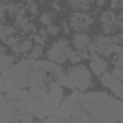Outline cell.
Returning a JSON list of instances; mask_svg holds the SVG:
<instances>
[{"instance_id": "ac0fdd59", "label": "cell", "mask_w": 123, "mask_h": 123, "mask_svg": "<svg viewBox=\"0 0 123 123\" xmlns=\"http://www.w3.org/2000/svg\"><path fill=\"white\" fill-rule=\"evenodd\" d=\"M51 18H52V15H49V13H43V15L41 16V23H42V25H49L51 20H52Z\"/></svg>"}, {"instance_id": "9c48e42d", "label": "cell", "mask_w": 123, "mask_h": 123, "mask_svg": "<svg viewBox=\"0 0 123 123\" xmlns=\"http://www.w3.org/2000/svg\"><path fill=\"white\" fill-rule=\"evenodd\" d=\"M13 64V56L12 55H7V54H2L0 55V71H5L7 68H10Z\"/></svg>"}, {"instance_id": "9a60e30c", "label": "cell", "mask_w": 123, "mask_h": 123, "mask_svg": "<svg viewBox=\"0 0 123 123\" xmlns=\"http://www.w3.org/2000/svg\"><path fill=\"white\" fill-rule=\"evenodd\" d=\"M6 10H7L10 15H18L20 9H19L18 5H15V3H9V5H6Z\"/></svg>"}, {"instance_id": "7a4b0ae2", "label": "cell", "mask_w": 123, "mask_h": 123, "mask_svg": "<svg viewBox=\"0 0 123 123\" xmlns=\"http://www.w3.org/2000/svg\"><path fill=\"white\" fill-rule=\"evenodd\" d=\"M67 77L70 78L73 88L78 87L80 90L84 91L91 86V75L84 65H77V67L70 68L67 71Z\"/></svg>"}, {"instance_id": "3957f363", "label": "cell", "mask_w": 123, "mask_h": 123, "mask_svg": "<svg viewBox=\"0 0 123 123\" xmlns=\"http://www.w3.org/2000/svg\"><path fill=\"white\" fill-rule=\"evenodd\" d=\"M68 48V42L65 39L58 41L49 51H48V59L52 62H58V64H64L67 58H65V51Z\"/></svg>"}, {"instance_id": "603a6c76", "label": "cell", "mask_w": 123, "mask_h": 123, "mask_svg": "<svg viewBox=\"0 0 123 123\" xmlns=\"http://www.w3.org/2000/svg\"><path fill=\"white\" fill-rule=\"evenodd\" d=\"M29 10H32V13H36L38 12V6L33 2H29Z\"/></svg>"}, {"instance_id": "7402d4cb", "label": "cell", "mask_w": 123, "mask_h": 123, "mask_svg": "<svg viewBox=\"0 0 123 123\" xmlns=\"http://www.w3.org/2000/svg\"><path fill=\"white\" fill-rule=\"evenodd\" d=\"M33 41H35L38 45H41V46H43V43H45V39H43L42 36H39V35H36V36L33 38Z\"/></svg>"}, {"instance_id": "8fae6325", "label": "cell", "mask_w": 123, "mask_h": 123, "mask_svg": "<svg viewBox=\"0 0 123 123\" xmlns=\"http://www.w3.org/2000/svg\"><path fill=\"white\" fill-rule=\"evenodd\" d=\"M65 58L68 59V61H71L73 64H78L80 61H81V55L78 54V52H74L73 49H70V48H67V51H65Z\"/></svg>"}, {"instance_id": "52a82bcc", "label": "cell", "mask_w": 123, "mask_h": 123, "mask_svg": "<svg viewBox=\"0 0 123 123\" xmlns=\"http://www.w3.org/2000/svg\"><path fill=\"white\" fill-rule=\"evenodd\" d=\"M12 71L18 75V74H28L29 73V70H31V61H28V59H22V61H19L18 64H12Z\"/></svg>"}, {"instance_id": "83f0119b", "label": "cell", "mask_w": 123, "mask_h": 123, "mask_svg": "<svg viewBox=\"0 0 123 123\" xmlns=\"http://www.w3.org/2000/svg\"><path fill=\"white\" fill-rule=\"evenodd\" d=\"M3 52H5V49H3V48H2V46H0V55H2V54H3Z\"/></svg>"}, {"instance_id": "ffe728a7", "label": "cell", "mask_w": 123, "mask_h": 123, "mask_svg": "<svg viewBox=\"0 0 123 123\" xmlns=\"http://www.w3.org/2000/svg\"><path fill=\"white\" fill-rule=\"evenodd\" d=\"M111 74L117 78V80H122V77H123V73H122V68H119V67H116L113 71H111Z\"/></svg>"}, {"instance_id": "2e32d148", "label": "cell", "mask_w": 123, "mask_h": 123, "mask_svg": "<svg viewBox=\"0 0 123 123\" xmlns=\"http://www.w3.org/2000/svg\"><path fill=\"white\" fill-rule=\"evenodd\" d=\"M28 22H29V20H28V18H25L23 15H18V18H16V26L23 28Z\"/></svg>"}, {"instance_id": "d6986e66", "label": "cell", "mask_w": 123, "mask_h": 123, "mask_svg": "<svg viewBox=\"0 0 123 123\" xmlns=\"http://www.w3.org/2000/svg\"><path fill=\"white\" fill-rule=\"evenodd\" d=\"M48 28H46V32L49 33V35H56L58 33V31H59V28H56V26H52L51 23L49 25H46Z\"/></svg>"}, {"instance_id": "6da1fadb", "label": "cell", "mask_w": 123, "mask_h": 123, "mask_svg": "<svg viewBox=\"0 0 123 123\" xmlns=\"http://www.w3.org/2000/svg\"><path fill=\"white\" fill-rule=\"evenodd\" d=\"M81 109L90 111L93 117L90 122H122V101L120 98L109 97L104 93L80 94Z\"/></svg>"}, {"instance_id": "4fadbf2b", "label": "cell", "mask_w": 123, "mask_h": 123, "mask_svg": "<svg viewBox=\"0 0 123 123\" xmlns=\"http://www.w3.org/2000/svg\"><path fill=\"white\" fill-rule=\"evenodd\" d=\"M31 48H32V42H31V41H23V42L18 46V51L22 52V54H26V52L31 51Z\"/></svg>"}, {"instance_id": "5b68a950", "label": "cell", "mask_w": 123, "mask_h": 123, "mask_svg": "<svg viewBox=\"0 0 123 123\" xmlns=\"http://www.w3.org/2000/svg\"><path fill=\"white\" fill-rule=\"evenodd\" d=\"M90 67H91V71H93L96 75H101L104 71H107L109 64H107L106 59L100 58V55L91 54V56H90Z\"/></svg>"}, {"instance_id": "7c38bea8", "label": "cell", "mask_w": 123, "mask_h": 123, "mask_svg": "<svg viewBox=\"0 0 123 123\" xmlns=\"http://www.w3.org/2000/svg\"><path fill=\"white\" fill-rule=\"evenodd\" d=\"M41 55H42V46H41V45L35 46L33 49L31 48V54H29V61H36V59H39V58H41Z\"/></svg>"}, {"instance_id": "4316f807", "label": "cell", "mask_w": 123, "mask_h": 123, "mask_svg": "<svg viewBox=\"0 0 123 123\" xmlns=\"http://www.w3.org/2000/svg\"><path fill=\"white\" fill-rule=\"evenodd\" d=\"M39 36H42V38L45 39V38L48 36V32H46V31H41V32H39Z\"/></svg>"}, {"instance_id": "e0dca14e", "label": "cell", "mask_w": 123, "mask_h": 123, "mask_svg": "<svg viewBox=\"0 0 123 123\" xmlns=\"http://www.w3.org/2000/svg\"><path fill=\"white\" fill-rule=\"evenodd\" d=\"M22 29H23V32H26V33H33V32L36 31V26H35L32 22H28Z\"/></svg>"}, {"instance_id": "277c9868", "label": "cell", "mask_w": 123, "mask_h": 123, "mask_svg": "<svg viewBox=\"0 0 123 123\" xmlns=\"http://www.w3.org/2000/svg\"><path fill=\"white\" fill-rule=\"evenodd\" d=\"M100 81H101V84H103L104 87L110 88V90L117 96V98H122V80H117L113 74L104 71V73L100 75Z\"/></svg>"}, {"instance_id": "30bf717a", "label": "cell", "mask_w": 123, "mask_h": 123, "mask_svg": "<svg viewBox=\"0 0 123 123\" xmlns=\"http://www.w3.org/2000/svg\"><path fill=\"white\" fill-rule=\"evenodd\" d=\"M116 22V16L113 12H104L101 15V23L103 26H113V23Z\"/></svg>"}, {"instance_id": "5bb4252c", "label": "cell", "mask_w": 123, "mask_h": 123, "mask_svg": "<svg viewBox=\"0 0 123 123\" xmlns=\"http://www.w3.org/2000/svg\"><path fill=\"white\" fill-rule=\"evenodd\" d=\"M19 42H20V38H19V36H16V35H15V36H12V35H9L5 43H7L9 46H12V48H15V46H16V45H18Z\"/></svg>"}, {"instance_id": "d4e9b609", "label": "cell", "mask_w": 123, "mask_h": 123, "mask_svg": "<svg viewBox=\"0 0 123 123\" xmlns=\"http://www.w3.org/2000/svg\"><path fill=\"white\" fill-rule=\"evenodd\" d=\"M5 10H6V5L5 6H0V19L5 18Z\"/></svg>"}, {"instance_id": "cb8c5ba5", "label": "cell", "mask_w": 123, "mask_h": 123, "mask_svg": "<svg viewBox=\"0 0 123 123\" xmlns=\"http://www.w3.org/2000/svg\"><path fill=\"white\" fill-rule=\"evenodd\" d=\"M122 5V0H111V7H117Z\"/></svg>"}, {"instance_id": "484cf974", "label": "cell", "mask_w": 123, "mask_h": 123, "mask_svg": "<svg viewBox=\"0 0 123 123\" xmlns=\"http://www.w3.org/2000/svg\"><path fill=\"white\" fill-rule=\"evenodd\" d=\"M5 90V80H3V75H0V91Z\"/></svg>"}, {"instance_id": "44dd1931", "label": "cell", "mask_w": 123, "mask_h": 123, "mask_svg": "<svg viewBox=\"0 0 123 123\" xmlns=\"http://www.w3.org/2000/svg\"><path fill=\"white\" fill-rule=\"evenodd\" d=\"M19 120H22V122H32V120H33V114H32V113L23 114V116L19 117Z\"/></svg>"}, {"instance_id": "ba28073f", "label": "cell", "mask_w": 123, "mask_h": 123, "mask_svg": "<svg viewBox=\"0 0 123 123\" xmlns=\"http://www.w3.org/2000/svg\"><path fill=\"white\" fill-rule=\"evenodd\" d=\"M73 41H74L75 48L81 51V49L87 48V43L90 42V38H88V35H86V33H75Z\"/></svg>"}, {"instance_id": "8992f818", "label": "cell", "mask_w": 123, "mask_h": 123, "mask_svg": "<svg viewBox=\"0 0 123 123\" xmlns=\"http://www.w3.org/2000/svg\"><path fill=\"white\" fill-rule=\"evenodd\" d=\"M70 23H71V28H73V29H75V31H83V29H86V28L91 23V19H90L88 16H86V15L78 13V15H74V16L70 19Z\"/></svg>"}]
</instances>
